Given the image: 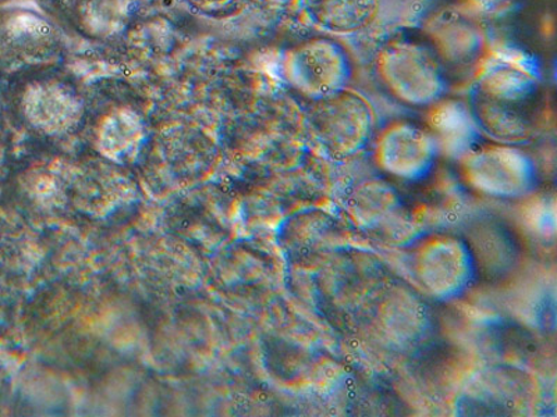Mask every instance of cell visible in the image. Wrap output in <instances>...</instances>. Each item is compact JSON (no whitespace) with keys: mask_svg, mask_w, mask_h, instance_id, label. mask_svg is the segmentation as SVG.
<instances>
[{"mask_svg":"<svg viewBox=\"0 0 557 417\" xmlns=\"http://www.w3.org/2000/svg\"><path fill=\"white\" fill-rule=\"evenodd\" d=\"M472 78L469 108L481 134L507 146L535 136L544 84L534 64L510 54H487Z\"/></svg>","mask_w":557,"mask_h":417,"instance_id":"6da1fadb","label":"cell"},{"mask_svg":"<svg viewBox=\"0 0 557 417\" xmlns=\"http://www.w3.org/2000/svg\"><path fill=\"white\" fill-rule=\"evenodd\" d=\"M377 78L387 92L409 106L428 108L444 99L447 74L424 37L399 35L375 56Z\"/></svg>","mask_w":557,"mask_h":417,"instance_id":"7a4b0ae2","label":"cell"},{"mask_svg":"<svg viewBox=\"0 0 557 417\" xmlns=\"http://www.w3.org/2000/svg\"><path fill=\"white\" fill-rule=\"evenodd\" d=\"M457 162L467 186L496 200L530 195L539 182L534 161L516 146L476 143Z\"/></svg>","mask_w":557,"mask_h":417,"instance_id":"3957f363","label":"cell"},{"mask_svg":"<svg viewBox=\"0 0 557 417\" xmlns=\"http://www.w3.org/2000/svg\"><path fill=\"white\" fill-rule=\"evenodd\" d=\"M61 29L44 14L27 9L0 13V70L26 72L52 66L63 56Z\"/></svg>","mask_w":557,"mask_h":417,"instance_id":"277c9868","label":"cell"},{"mask_svg":"<svg viewBox=\"0 0 557 417\" xmlns=\"http://www.w3.org/2000/svg\"><path fill=\"white\" fill-rule=\"evenodd\" d=\"M310 127L313 138L331 155L352 156L366 148L374 134V109L360 93L345 88L313 101Z\"/></svg>","mask_w":557,"mask_h":417,"instance_id":"5b68a950","label":"cell"},{"mask_svg":"<svg viewBox=\"0 0 557 417\" xmlns=\"http://www.w3.org/2000/svg\"><path fill=\"white\" fill-rule=\"evenodd\" d=\"M411 270L428 295L450 301L465 294L474 280V257L460 238L428 237L412 252Z\"/></svg>","mask_w":557,"mask_h":417,"instance_id":"8992f818","label":"cell"},{"mask_svg":"<svg viewBox=\"0 0 557 417\" xmlns=\"http://www.w3.org/2000/svg\"><path fill=\"white\" fill-rule=\"evenodd\" d=\"M283 73L298 93L318 101L347 88L352 66L339 42L331 38H312L287 52Z\"/></svg>","mask_w":557,"mask_h":417,"instance_id":"52a82bcc","label":"cell"},{"mask_svg":"<svg viewBox=\"0 0 557 417\" xmlns=\"http://www.w3.org/2000/svg\"><path fill=\"white\" fill-rule=\"evenodd\" d=\"M424 38L444 66L447 77L474 73L490 54L479 20L457 9L432 14L424 26Z\"/></svg>","mask_w":557,"mask_h":417,"instance_id":"ba28073f","label":"cell"},{"mask_svg":"<svg viewBox=\"0 0 557 417\" xmlns=\"http://www.w3.org/2000/svg\"><path fill=\"white\" fill-rule=\"evenodd\" d=\"M18 104L28 126L48 137L76 131L86 112L77 89L57 77L32 79L23 88Z\"/></svg>","mask_w":557,"mask_h":417,"instance_id":"9c48e42d","label":"cell"},{"mask_svg":"<svg viewBox=\"0 0 557 417\" xmlns=\"http://www.w3.org/2000/svg\"><path fill=\"white\" fill-rule=\"evenodd\" d=\"M440 148L428 128L395 122L376 139L375 161L383 172L401 180H421L434 168Z\"/></svg>","mask_w":557,"mask_h":417,"instance_id":"30bf717a","label":"cell"},{"mask_svg":"<svg viewBox=\"0 0 557 417\" xmlns=\"http://www.w3.org/2000/svg\"><path fill=\"white\" fill-rule=\"evenodd\" d=\"M380 0H293L301 26L325 34H355L374 22Z\"/></svg>","mask_w":557,"mask_h":417,"instance_id":"8fae6325","label":"cell"},{"mask_svg":"<svg viewBox=\"0 0 557 417\" xmlns=\"http://www.w3.org/2000/svg\"><path fill=\"white\" fill-rule=\"evenodd\" d=\"M426 114L428 130L434 136L441 153L459 159L480 143L481 132L469 104L441 99Z\"/></svg>","mask_w":557,"mask_h":417,"instance_id":"7c38bea8","label":"cell"},{"mask_svg":"<svg viewBox=\"0 0 557 417\" xmlns=\"http://www.w3.org/2000/svg\"><path fill=\"white\" fill-rule=\"evenodd\" d=\"M70 23L87 37L107 39L128 27L137 0H61Z\"/></svg>","mask_w":557,"mask_h":417,"instance_id":"4fadbf2b","label":"cell"},{"mask_svg":"<svg viewBox=\"0 0 557 417\" xmlns=\"http://www.w3.org/2000/svg\"><path fill=\"white\" fill-rule=\"evenodd\" d=\"M348 213L368 231H391L403 220V205L395 188L382 180L358 186L347 202Z\"/></svg>","mask_w":557,"mask_h":417,"instance_id":"5bb4252c","label":"cell"},{"mask_svg":"<svg viewBox=\"0 0 557 417\" xmlns=\"http://www.w3.org/2000/svg\"><path fill=\"white\" fill-rule=\"evenodd\" d=\"M146 139L141 117L132 109H116L99 123L96 146L108 161L126 165L137 157Z\"/></svg>","mask_w":557,"mask_h":417,"instance_id":"9a60e30c","label":"cell"},{"mask_svg":"<svg viewBox=\"0 0 557 417\" xmlns=\"http://www.w3.org/2000/svg\"><path fill=\"white\" fill-rule=\"evenodd\" d=\"M521 0H460L459 9L475 20H497L513 13Z\"/></svg>","mask_w":557,"mask_h":417,"instance_id":"2e32d148","label":"cell"},{"mask_svg":"<svg viewBox=\"0 0 557 417\" xmlns=\"http://www.w3.org/2000/svg\"><path fill=\"white\" fill-rule=\"evenodd\" d=\"M194 12L209 18H227L242 12L250 0H184Z\"/></svg>","mask_w":557,"mask_h":417,"instance_id":"e0dca14e","label":"cell"}]
</instances>
